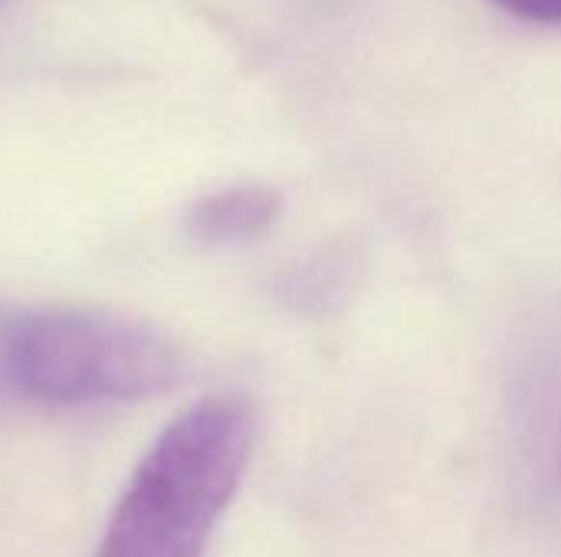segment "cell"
<instances>
[{"label":"cell","instance_id":"6da1fadb","mask_svg":"<svg viewBox=\"0 0 561 557\" xmlns=\"http://www.w3.org/2000/svg\"><path fill=\"white\" fill-rule=\"evenodd\" d=\"M250 446L253 407L243 394H214L184 410L135 466L95 557L204 555Z\"/></svg>","mask_w":561,"mask_h":557},{"label":"cell","instance_id":"7a4b0ae2","mask_svg":"<svg viewBox=\"0 0 561 557\" xmlns=\"http://www.w3.org/2000/svg\"><path fill=\"white\" fill-rule=\"evenodd\" d=\"M184 378L181 348L161 332L102 312L0 315V394L39 407L145 401Z\"/></svg>","mask_w":561,"mask_h":557},{"label":"cell","instance_id":"3957f363","mask_svg":"<svg viewBox=\"0 0 561 557\" xmlns=\"http://www.w3.org/2000/svg\"><path fill=\"white\" fill-rule=\"evenodd\" d=\"M279 217V194L270 187H230L197 200L187 210V233L207 246L263 236Z\"/></svg>","mask_w":561,"mask_h":557},{"label":"cell","instance_id":"277c9868","mask_svg":"<svg viewBox=\"0 0 561 557\" xmlns=\"http://www.w3.org/2000/svg\"><path fill=\"white\" fill-rule=\"evenodd\" d=\"M500 10L529 20V23H546V26H561V0H493Z\"/></svg>","mask_w":561,"mask_h":557},{"label":"cell","instance_id":"5b68a950","mask_svg":"<svg viewBox=\"0 0 561 557\" xmlns=\"http://www.w3.org/2000/svg\"><path fill=\"white\" fill-rule=\"evenodd\" d=\"M3 3H10V0H0V7H3Z\"/></svg>","mask_w":561,"mask_h":557}]
</instances>
